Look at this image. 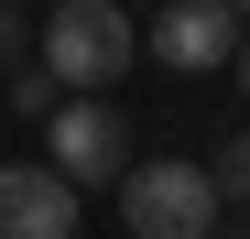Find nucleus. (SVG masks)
Masks as SVG:
<instances>
[{
  "label": "nucleus",
  "mask_w": 250,
  "mask_h": 239,
  "mask_svg": "<svg viewBox=\"0 0 250 239\" xmlns=\"http://www.w3.org/2000/svg\"><path fill=\"white\" fill-rule=\"evenodd\" d=\"M22 44H33V22L11 11V0H0V65H22Z\"/></svg>",
  "instance_id": "0eeeda50"
},
{
  "label": "nucleus",
  "mask_w": 250,
  "mask_h": 239,
  "mask_svg": "<svg viewBox=\"0 0 250 239\" xmlns=\"http://www.w3.org/2000/svg\"><path fill=\"white\" fill-rule=\"evenodd\" d=\"M131 55H142L131 0H55L44 11V76L55 87H120Z\"/></svg>",
  "instance_id": "f257e3e1"
},
{
  "label": "nucleus",
  "mask_w": 250,
  "mask_h": 239,
  "mask_svg": "<svg viewBox=\"0 0 250 239\" xmlns=\"http://www.w3.org/2000/svg\"><path fill=\"white\" fill-rule=\"evenodd\" d=\"M142 55L174 65V76H207L218 55H239V11L229 0H163V22L142 33Z\"/></svg>",
  "instance_id": "20e7f679"
},
{
  "label": "nucleus",
  "mask_w": 250,
  "mask_h": 239,
  "mask_svg": "<svg viewBox=\"0 0 250 239\" xmlns=\"http://www.w3.org/2000/svg\"><path fill=\"white\" fill-rule=\"evenodd\" d=\"M44 141H55V174L87 196V185H120L131 174V120H120L98 87H76L65 109H44Z\"/></svg>",
  "instance_id": "7ed1b4c3"
},
{
  "label": "nucleus",
  "mask_w": 250,
  "mask_h": 239,
  "mask_svg": "<svg viewBox=\"0 0 250 239\" xmlns=\"http://www.w3.org/2000/svg\"><path fill=\"white\" fill-rule=\"evenodd\" d=\"M218 239H250V218H218Z\"/></svg>",
  "instance_id": "1a4fd4ad"
},
{
  "label": "nucleus",
  "mask_w": 250,
  "mask_h": 239,
  "mask_svg": "<svg viewBox=\"0 0 250 239\" xmlns=\"http://www.w3.org/2000/svg\"><path fill=\"white\" fill-rule=\"evenodd\" d=\"M229 11H239V22H250V0H229Z\"/></svg>",
  "instance_id": "9d476101"
},
{
  "label": "nucleus",
  "mask_w": 250,
  "mask_h": 239,
  "mask_svg": "<svg viewBox=\"0 0 250 239\" xmlns=\"http://www.w3.org/2000/svg\"><path fill=\"white\" fill-rule=\"evenodd\" d=\"M207 174H218V207H250V131H239V141H229Z\"/></svg>",
  "instance_id": "423d86ee"
},
{
  "label": "nucleus",
  "mask_w": 250,
  "mask_h": 239,
  "mask_svg": "<svg viewBox=\"0 0 250 239\" xmlns=\"http://www.w3.org/2000/svg\"><path fill=\"white\" fill-rule=\"evenodd\" d=\"M229 65H239V98H250V33H239V55H229Z\"/></svg>",
  "instance_id": "6e6552de"
},
{
  "label": "nucleus",
  "mask_w": 250,
  "mask_h": 239,
  "mask_svg": "<svg viewBox=\"0 0 250 239\" xmlns=\"http://www.w3.org/2000/svg\"><path fill=\"white\" fill-rule=\"evenodd\" d=\"M76 185L55 163H0V239H76Z\"/></svg>",
  "instance_id": "39448f33"
},
{
  "label": "nucleus",
  "mask_w": 250,
  "mask_h": 239,
  "mask_svg": "<svg viewBox=\"0 0 250 239\" xmlns=\"http://www.w3.org/2000/svg\"><path fill=\"white\" fill-rule=\"evenodd\" d=\"M120 196H131V239H218V218H229L207 163H131Z\"/></svg>",
  "instance_id": "f03ea898"
}]
</instances>
